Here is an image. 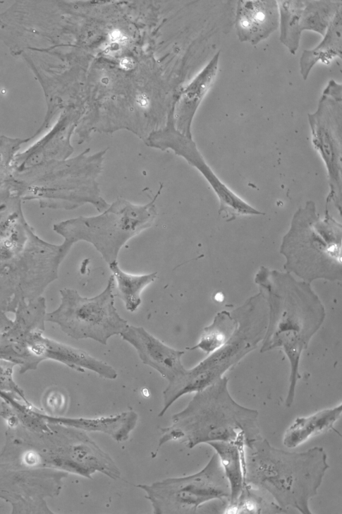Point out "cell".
Here are the masks:
<instances>
[{"label":"cell","instance_id":"cell-21","mask_svg":"<svg viewBox=\"0 0 342 514\" xmlns=\"http://www.w3.org/2000/svg\"><path fill=\"white\" fill-rule=\"evenodd\" d=\"M342 8H340L327 28L319 44L311 49L303 50L299 61L300 73L306 80L318 62L329 64L336 58L341 59Z\"/></svg>","mask_w":342,"mask_h":514},{"label":"cell","instance_id":"cell-5","mask_svg":"<svg viewBox=\"0 0 342 514\" xmlns=\"http://www.w3.org/2000/svg\"><path fill=\"white\" fill-rule=\"evenodd\" d=\"M46 299L41 296L21 303L11 318L0 311V359L19 366L20 373L35 370L46 360L63 364L78 372L93 371L104 378H117L116 371L85 350L57 342L44 335Z\"/></svg>","mask_w":342,"mask_h":514},{"label":"cell","instance_id":"cell-25","mask_svg":"<svg viewBox=\"0 0 342 514\" xmlns=\"http://www.w3.org/2000/svg\"><path fill=\"white\" fill-rule=\"evenodd\" d=\"M279 10V40L291 54H295L301 36L300 21L305 6L302 0L276 1Z\"/></svg>","mask_w":342,"mask_h":514},{"label":"cell","instance_id":"cell-8","mask_svg":"<svg viewBox=\"0 0 342 514\" xmlns=\"http://www.w3.org/2000/svg\"><path fill=\"white\" fill-rule=\"evenodd\" d=\"M280 253L286 272L311 283L315 280H341L342 226L328 210L323 218L316 204L307 201L293 214Z\"/></svg>","mask_w":342,"mask_h":514},{"label":"cell","instance_id":"cell-22","mask_svg":"<svg viewBox=\"0 0 342 514\" xmlns=\"http://www.w3.org/2000/svg\"><path fill=\"white\" fill-rule=\"evenodd\" d=\"M342 405L324 409L308 417H298L286 430L283 436V445L295 448L310 437L324 434L334 428L341 417Z\"/></svg>","mask_w":342,"mask_h":514},{"label":"cell","instance_id":"cell-20","mask_svg":"<svg viewBox=\"0 0 342 514\" xmlns=\"http://www.w3.org/2000/svg\"><path fill=\"white\" fill-rule=\"evenodd\" d=\"M48 422L75 427L87 432H101L109 435L117 442L127 441L136 426L138 415L133 410L118 414L94 418L53 417L42 412Z\"/></svg>","mask_w":342,"mask_h":514},{"label":"cell","instance_id":"cell-24","mask_svg":"<svg viewBox=\"0 0 342 514\" xmlns=\"http://www.w3.org/2000/svg\"><path fill=\"white\" fill-rule=\"evenodd\" d=\"M109 267L116 282L118 296L123 300L126 309L130 312L136 311L142 303V292L156 280L157 273L130 274L121 270L117 261L109 264Z\"/></svg>","mask_w":342,"mask_h":514},{"label":"cell","instance_id":"cell-4","mask_svg":"<svg viewBox=\"0 0 342 514\" xmlns=\"http://www.w3.org/2000/svg\"><path fill=\"white\" fill-rule=\"evenodd\" d=\"M243 467L245 486L267 492L285 511L291 506L311 514L309 501L317 494L329 466L322 447L288 452L262 438L245 448Z\"/></svg>","mask_w":342,"mask_h":514},{"label":"cell","instance_id":"cell-13","mask_svg":"<svg viewBox=\"0 0 342 514\" xmlns=\"http://www.w3.org/2000/svg\"><path fill=\"white\" fill-rule=\"evenodd\" d=\"M147 145L161 150H171L195 167L209 183L219 201V214L226 222L243 215H262L264 213L250 205L211 169L193 138L180 133L174 126L172 108L161 128L151 132L145 141Z\"/></svg>","mask_w":342,"mask_h":514},{"label":"cell","instance_id":"cell-19","mask_svg":"<svg viewBox=\"0 0 342 514\" xmlns=\"http://www.w3.org/2000/svg\"><path fill=\"white\" fill-rule=\"evenodd\" d=\"M220 52L182 89L172 107L175 128L188 138L195 113L214 84L218 71Z\"/></svg>","mask_w":342,"mask_h":514},{"label":"cell","instance_id":"cell-14","mask_svg":"<svg viewBox=\"0 0 342 514\" xmlns=\"http://www.w3.org/2000/svg\"><path fill=\"white\" fill-rule=\"evenodd\" d=\"M68 473L53 469H28L0 461V498L13 514H51L47 498L57 496Z\"/></svg>","mask_w":342,"mask_h":514},{"label":"cell","instance_id":"cell-11","mask_svg":"<svg viewBox=\"0 0 342 514\" xmlns=\"http://www.w3.org/2000/svg\"><path fill=\"white\" fill-rule=\"evenodd\" d=\"M155 514L195 513L202 504L215 499L229 502L231 491L219 456L215 453L200 472L138 484Z\"/></svg>","mask_w":342,"mask_h":514},{"label":"cell","instance_id":"cell-7","mask_svg":"<svg viewBox=\"0 0 342 514\" xmlns=\"http://www.w3.org/2000/svg\"><path fill=\"white\" fill-rule=\"evenodd\" d=\"M228 381L223 376L196 392L188 405L172 416L173 441L185 443L190 449L212 441L250 448L262 438L258 411L237 403L229 393Z\"/></svg>","mask_w":342,"mask_h":514},{"label":"cell","instance_id":"cell-17","mask_svg":"<svg viewBox=\"0 0 342 514\" xmlns=\"http://www.w3.org/2000/svg\"><path fill=\"white\" fill-rule=\"evenodd\" d=\"M77 122V116L62 117L44 138L16 155L13 172H20L49 161L68 159L73 152L71 137Z\"/></svg>","mask_w":342,"mask_h":514},{"label":"cell","instance_id":"cell-3","mask_svg":"<svg viewBox=\"0 0 342 514\" xmlns=\"http://www.w3.org/2000/svg\"><path fill=\"white\" fill-rule=\"evenodd\" d=\"M268 309L266 332L260 352L281 348L291 366L289 388L286 406H292L299 362L313 335L322 325L324 307L310 283L295 280L292 274L260 267L255 277Z\"/></svg>","mask_w":342,"mask_h":514},{"label":"cell","instance_id":"cell-16","mask_svg":"<svg viewBox=\"0 0 342 514\" xmlns=\"http://www.w3.org/2000/svg\"><path fill=\"white\" fill-rule=\"evenodd\" d=\"M119 335L135 349L143 364L155 369L169 382L185 372L186 369L181 361L185 352L165 345L144 328L128 325Z\"/></svg>","mask_w":342,"mask_h":514},{"label":"cell","instance_id":"cell-1","mask_svg":"<svg viewBox=\"0 0 342 514\" xmlns=\"http://www.w3.org/2000/svg\"><path fill=\"white\" fill-rule=\"evenodd\" d=\"M6 422L0 461L28 469H53L91 479L100 472L121 477L114 460L82 429L47 421L33 405L12 406L3 402Z\"/></svg>","mask_w":342,"mask_h":514},{"label":"cell","instance_id":"cell-23","mask_svg":"<svg viewBox=\"0 0 342 514\" xmlns=\"http://www.w3.org/2000/svg\"><path fill=\"white\" fill-rule=\"evenodd\" d=\"M209 444L217 453L224 474L230 486L231 495L228 508L236 510L244 491V451L237 444L225 441H212Z\"/></svg>","mask_w":342,"mask_h":514},{"label":"cell","instance_id":"cell-15","mask_svg":"<svg viewBox=\"0 0 342 514\" xmlns=\"http://www.w3.org/2000/svg\"><path fill=\"white\" fill-rule=\"evenodd\" d=\"M243 359L241 353L232 345L225 344L198 364L169 382L163 391V407L159 417L184 395L200 391L224 376Z\"/></svg>","mask_w":342,"mask_h":514},{"label":"cell","instance_id":"cell-27","mask_svg":"<svg viewBox=\"0 0 342 514\" xmlns=\"http://www.w3.org/2000/svg\"><path fill=\"white\" fill-rule=\"evenodd\" d=\"M342 8L341 1H305L300 28L324 36L337 11Z\"/></svg>","mask_w":342,"mask_h":514},{"label":"cell","instance_id":"cell-2","mask_svg":"<svg viewBox=\"0 0 342 514\" xmlns=\"http://www.w3.org/2000/svg\"><path fill=\"white\" fill-rule=\"evenodd\" d=\"M23 201L9 179L0 186V311L6 313L42 296L73 246L40 238L23 214Z\"/></svg>","mask_w":342,"mask_h":514},{"label":"cell","instance_id":"cell-18","mask_svg":"<svg viewBox=\"0 0 342 514\" xmlns=\"http://www.w3.org/2000/svg\"><path fill=\"white\" fill-rule=\"evenodd\" d=\"M235 27L241 42L257 44L279 27L275 0H240L237 3Z\"/></svg>","mask_w":342,"mask_h":514},{"label":"cell","instance_id":"cell-10","mask_svg":"<svg viewBox=\"0 0 342 514\" xmlns=\"http://www.w3.org/2000/svg\"><path fill=\"white\" fill-rule=\"evenodd\" d=\"M115 280L111 275L105 289L93 297H82L75 289H60L61 302L46 321L56 324L66 335L75 340L92 339L106 345L109 339L128 325L114 306Z\"/></svg>","mask_w":342,"mask_h":514},{"label":"cell","instance_id":"cell-9","mask_svg":"<svg viewBox=\"0 0 342 514\" xmlns=\"http://www.w3.org/2000/svg\"><path fill=\"white\" fill-rule=\"evenodd\" d=\"M154 197L144 205L118 198L101 214L80 216L56 223L54 231L72 245L91 244L108 265L117 261L121 248L130 239L150 227L158 215Z\"/></svg>","mask_w":342,"mask_h":514},{"label":"cell","instance_id":"cell-6","mask_svg":"<svg viewBox=\"0 0 342 514\" xmlns=\"http://www.w3.org/2000/svg\"><path fill=\"white\" fill-rule=\"evenodd\" d=\"M89 152L13 172L9 181L23 201H35L41 208L71 210L90 204L102 213L109 204L101 196L97 178L106 149Z\"/></svg>","mask_w":342,"mask_h":514},{"label":"cell","instance_id":"cell-26","mask_svg":"<svg viewBox=\"0 0 342 514\" xmlns=\"http://www.w3.org/2000/svg\"><path fill=\"white\" fill-rule=\"evenodd\" d=\"M236 326L237 321L232 311H221L216 313L212 323L203 329L197 344L187 349H200L209 354L228 341Z\"/></svg>","mask_w":342,"mask_h":514},{"label":"cell","instance_id":"cell-12","mask_svg":"<svg viewBox=\"0 0 342 514\" xmlns=\"http://www.w3.org/2000/svg\"><path fill=\"white\" fill-rule=\"evenodd\" d=\"M342 86L329 81L317 109L308 114L312 143L324 162L327 172L329 193L326 208L333 204L341 215L342 210Z\"/></svg>","mask_w":342,"mask_h":514},{"label":"cell","instance_id":"cell-28","mask_svg":"<svg viewBox=\"0 0 342 514\" xmlns=\"http://www.w3.org/2000/svg\"><path fill=\"white\" fill-rule=\"evenodd\" d=\"M31 138L32 137L22 139L0 136V186L11 178L13 161L20 146Z\"/></svg>","mask_w":342,"mask_h":514},{"label":"cell","instance_id":"cell-29","mask_svg":"<svg viewBox=\"0 0 342 514\" xmlns=\"http://www.w3.org/2000/svg\"><path fill=\"white\" fill-rule=\"evenodd\" d=\"M42 405L47 414L53 417L63 416L68 407V395L62 388H49L43 394Z\"/></svg>","mask_w":342,"mask_h":514}]
</instances>
